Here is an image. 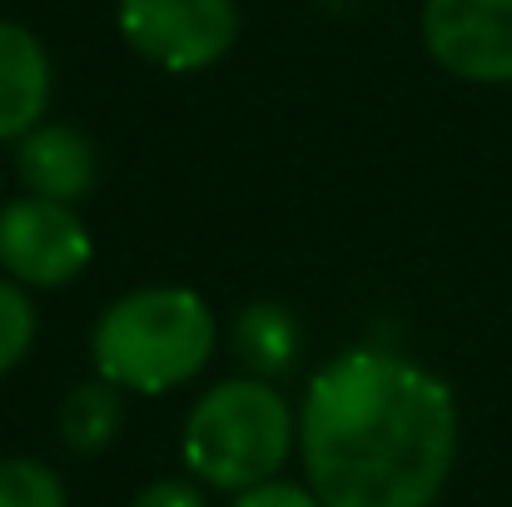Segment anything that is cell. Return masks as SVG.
Returning <instances> with one entry per match:
<instances>
[{"mask_svg": "<svg viewBox=\"0 0 512 507\" xmlns=\"http://www.w3.org/2000/svg\"><path fill=\"white\" fill-rule=\"evenodd\" d=\"M35 334H40V314H35L30 294L15 279H0V378L30 358Z\"/></svg>", "mask_w": 512, "mask_h": 507, "instance_id": "obj_12", "label": "cell"}, {"mask_svg": "<svg viewBox=\"0 0 512 507\" xmlns=\"http://www.w3.org/2000/svg\"><path fill=\"white\" fill-rule=\"evenodd\" d=\"M130 507H209V498H204V483H189V478H155L150 488L135 493Z\"/></svg>", "mask_w": 512, "mask_h": 507, "instance_id": "obj_14", "label": "cell"}, {"mask_svg": "<svg viewBox=\"0 0 512 507\" xmlns=\"http://www.w3.org/2000/svg\"><path fill=\"white\" fill-rule=\"evenodd\" d=\"M229 507H324V503L309 493V483H284V478H274V483L249 488V493H234Z\"/></svg>", "mask_w": 512, "mask_h": 507, "instance_id": "obj_13", "label": "cell"}, {"mask_svg": "<svg viewBox=\"0 0 512 507\" xmlns=\"http://www.w3.org/2000/svg\"><path fill=\"white\" fill-rule=\"evenodd\" d=\"M299 458L324 507H433L458 458L453 388L398 353H339L304 388Z\"/></svg>", "mask_w": 512, "mask_h": 507, "instance_id": "obj_1", "label": "cell"}, {"mask_svg": "<svg viewBox=\"0 0 512 507\" xmlns=\"http://www.w3.org/2000/svg\"><path fill=\"white\" fill-rule=\"evenodd\" d=\"M219 324L204 294L184 284H145L120 294L90 334L95 373L125 393H170L204 373Z\"/></svg>", "mask_w": 512, "mask_h": 507, "instance_id": "obj_2", "label": "cell"}, {"mask_svg": "<svg viewBox=\"0 0 512 507\" xmlns=\"http://www.w3.org/2000/svg\"><path fill=\"white\" fill-rule=\"evenodd\" d=\"M0 507H70V498L50 463L0 458Z\"/></svg>", "mask_w": 512, "mask_h": 507, "instance_id": "obj_11", "label": "cell"}, {"mask_svg": "<svg viewBox=\"0 0 512 507\" xmlns=\"http://www.w3.org/2000/svg\"><path fill=\"white\" fill-rule=\"evenodd\" d=\"M50 55L35 40V30L0 20V145L30 135L35 125H45L50 110Z\"/></svg>", "mask_w": 512, "mask_h": 507, "instance_id": "obj_8", "label": "cell"}, {"mask_svg": "<svg viewBox=\"0 0 512 507\" xmlns=\"http://www.w3.org/2000/svg\"><path fill=\"white\" fill-rule=\"evenodd\" d=\"M125 45L174 75L219 65L239 40V0H120Z\"/></svg>", "mask_w": 512, "mask_h": 507, "instance_id": "obj_4", "label": "cell"}, {"mask_svg": "<svg viewBox=\"0 0 512 507\" xmlns=\"http://www.w3.org/2000/svg\"><path fill=\"white\" fill-rule=\"evenodd\" d=\"M229 343H234L239 363H244L254 378H274V373H289V368H294V358H299V348H304V334H299V319H294L284 304L259 299V304L239 309Z\"/></svg>", "mask_w": 512, "mask_h": 507, "instance_id": "obj_9", "label": "cell"}, {"mask_svg": "<svg viewBox=\"0 0 512 507\" xmlns=\"http://www.w3.org/2000/svg\"><path fill=\"white\" fill-rule=\"evenodd\" d=\"M120 428H125V388H115L110 378L95 373V378H85V383H75L65 393V403H60V438H65L70 453L95 458V453H105L120 438Z\"/></svg>", "mask_w": 512, "mask_h": 507, "instance_id": "obj_10", "label": "cell"}, {"mask_svg": "<svg viewBox=\"0 0 512 507\" xmlns=\"http://www.w3.org/2000/svg\"><path fill=\"white\" fill-rule=\"evenodd\" d=\"M95 244L75 204L60 199H10L0 204V269L20 289H65L85 274Z\"/></svg>", "mask_w": 512, "mask_h": 507, "instance_id": "obj_5", "label": "cell"}, {"mask_svg": "<svg viewBox=\"0 0 512 507\" xmlns=\"http://www.w3.org/2000/svg\"><path fill=\"white\" fill-rule=\"evenodd\" d=\"M428 55L473 85H512V0H423Z\"/></svg>", "mask_w": 512, "mask_h": 507, "instance_id": "obj_6", "label": "cell"}, {"mask_svg": "<svg viewBox=\"0 0 512 507\" xmlns=\"http://www.w3.org/2000/svg\"><path fill=\"white\" fill-rule=\"evenodd\" d=\"M299 448V413L269 378H224L184 418V463L214 493L274 483Z\"/></svg>", "mask_w": 512, "mask_h": 507, "instance_id": "obj_3", "label": "cell"}, {"mask_svg": "<svg viewBox=\"0 0 512 507\" xmlns=\"http://www.w3.org/2000/svg\"><path fill=\"white\" fill-rule=\"evenodd\" d=\"M15 174L25 184V194H40V199H60V204H80L90 189H95V145L90 135H80L75 125H35L30 135L15 140Z\"/></svg>", "mask_w": 512, "mask_h": 507, "instance_id": "obj_7", "label": "cell"}]
</instances>
